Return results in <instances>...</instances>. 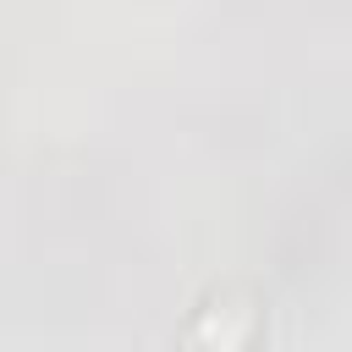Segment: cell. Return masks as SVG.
Here are the masks:
<instances>
[{"mask_svg": "<svg viewBox=\"0 0 352 352\" xmlns=\"http://www.w3.org/2000/svg\"><path fill=\"white\" fill-rule=\"evenodd\" d=\"M258 336V302L242 286H220L204 297L182 330V352H248Z\"/></svg>", "mask_w": 352, "mask_h": 352, "instance_id": "6da1fadb", "label": "cell"}]
</instances>
